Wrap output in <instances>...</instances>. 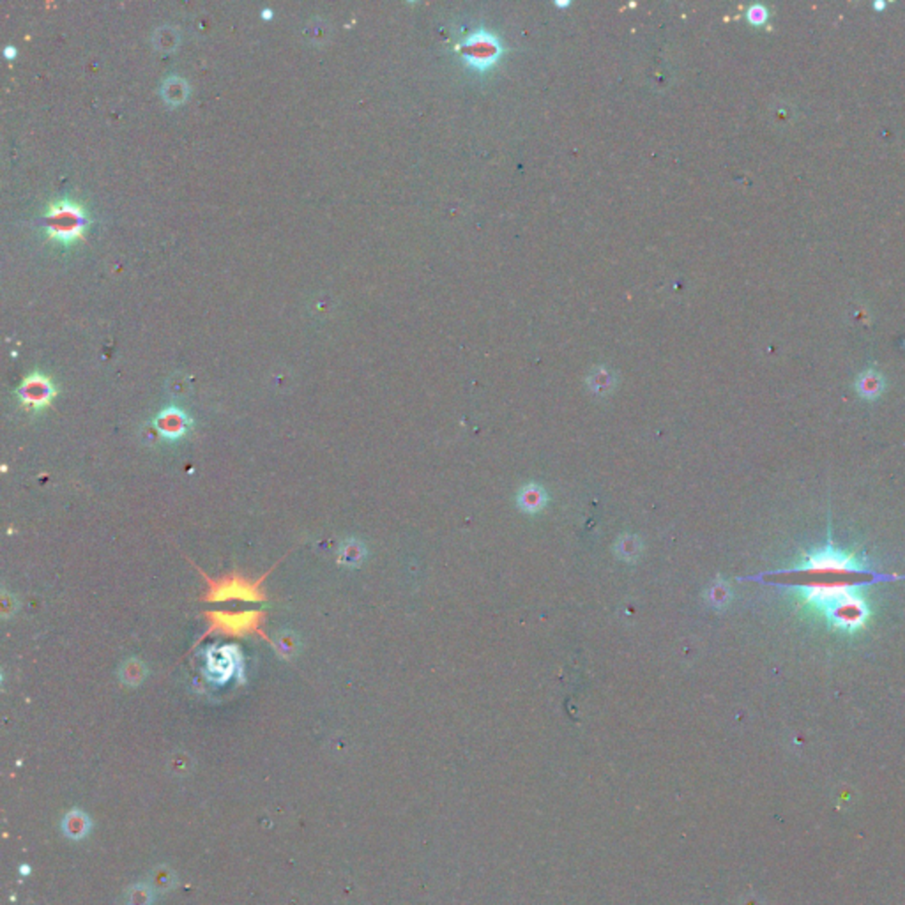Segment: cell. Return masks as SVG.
Here are the masks:
<instances>
[{
	"label": "cell",
	"instance_id": "obj_1",
	"mask_svg": "<svg viewBox=\"0 0 905 905\" xmlns=\"http://www.w3.org/2000/svg\"><path fill=\"white\" fill-rule=\"evenodd\" d=\"M780 577V585L798 591L803 603L821 612L829 624L843 631H857L866 626L869 605L859 587L877 580H894L897 575H880L869 570L859 559L843 550L826 545L806 554L798 566L771 573Z\"/></svg>",
	"mask_w": 905,
	"mask_h": 905
},
{
	"label": "cell",
	"instance_id": "obj_2",
	"mask_svg": "<svg viewBox=\"0 0 905 905\" xmlns=\"http://www.w3.org/2000/svg\"><path fill=\"white\" fill-rule=\"evenodd\" d=\"M193 564V563H192ZM278 566L274 564L262 577L250 578L243 573H224L221 577H210L202 568L193 564L200 577L206 580V591L202 594L203 603H223V601H244V603H264L267 600V593L264 589V582L269 573Z\"/></svg>",
	"mask_w": 905,
	"mask_h": 905
},
{
	"label": "cell",
	"instance_id": "obj_3",
	"mask_svg": "<svg viewBox=\"0 0 905 905\" xmlns=\"http://www.w3.org/2000/svg\"><path fill=\"white\" fill-rule=\"evenodd\" d=\"M265 612L264 610H207L203 612V619L207 622V629L202 637L193 644L192 649L202 644L210 635H223V637H260L274 649V638L265 633Z\"/></svg>",
	"mask_w": 905,
	"mask_h": 905
},
{
	"label": "cell",
	"instance_id": "obj_4",
	"mask_svg": "<svg viewBox=\"0 0 905 905\" xmlns=\"http://www.w3.org/2000/svg\"><path fill=\"white\" fill-rule=\"evenodd\" d=\"M85 227H87V216L83 209L71 200L53 202L46 213V230L53 239H76L81 237Z\"/></svg>",
	"mask_w": 905,
	"mask_h": 905
},
{
	"label": "cell",
	"instance_id": "obj_5",
	"mask_svg": "<svg viewBox=\"0 0 905 905\" xmlns=\"http://www.w3.org/2000/svg\"><path fill=\"white\" fill-rule=\"evenodd\" d=\"M462 48H464L465 62L471 67H476V69L481 71L488 69L492 64L497 62V59L501 55V44H499L497 37L483 29L471 34L462 43Z\"/></svg>",
	"mask_w": 905,
	"mask_h": 905
},
{
	"label": "cell",
	"instance_id": "obj_6",
	"mask_svg": "<svg viewBox=\"0 0 905 905\" xmlns=\"http://www.w3.org/2000/svg\"><path fill=\"white\" fill-rule=\"evenodd\" d=\"M55 393L52 380L43 373H32L18 387V398L27 410H41L48 407Z\"/></svg>",
	"mask_w": 905,
	"mask_h": 905
},
{
	"label": "cell",
	"instance_id": "obj_7",
	"mask_svg": "<svg viewBox=\"0 0 905 905\" xmlns=\"http://www.w3.org/2000/svg\"><path fill=\"white\" fill-rule=\"evenodd\" d=\"M192 417L177 407H168V409L161 410L154 420L156 434L170 442H175L185 437L192 430Z\"/></svg>",
	"mask_w": 905,
	"mask_h": 905
},
{
	"label": "cell",
	"instance_id": "obj_8",
	"mask_svg": "<svg viewBox=\"0 0 905 905\" xmlns=\"http://www.w3.org/2000/svg\"><path fill=\"white\" fill-rule=\"evenodd\" d=\"M884 386V377L880 375L879 372L876 370H866V372L859 373V377L856 379V391L857 394L862 398H866V400H876L883 394Z\"/></svg>",
	"mask_w": 905,
	"mask_h": 905
},
{
	"label": "cell",
	"instance_id": "obj_9",
	"mask_svg": "<svg viewBox=\"0 0 905 905\" xmlns=\"http://www.w3.org/2000/svg\"><path fill=\"white\" fill-rule=\"evenodd\" d=\"M88 828H90V821H88L85 813L78 812V810H73L71 813H67L62 821V831L73 840L83 838L88 833Z\"/></svg>",
	"mask_w": 905,
	"mask_h": 905
},
{
	"label": "cell",
	"instance_id": "obj_10",
	"mask_svg": "<svg viewBox=\"0 0 905 905\" xmlns=\"http://www.w3.org/2000/svg\"><path fill=\"white\" fill-rule=\"evenodd\" d=\"M518 504L523 511L536 513L545 506V493L539 486H525L518 495Z\"/></svg>",
	"mask_w": 905,
	"mask_h": 905
},
{
	"label": "cell",
	"instance_id": "obj_11",
	"mask_svg": "<svg viewBox=\"0 0 905 905\" xmlns=\"http://www.w3.org/2000/svg\"><path fill=\"white\" fill-rule=\"evenodd\" d=\"M149 883H151V887L154 891H159V893H166V891L173 890L175 887V876H173L172 870L168 866L161 865L158 869L152 870L151 877H149Z\"/></svg>",
	"mask_w": 905,
	"mask_h": 905
},
{
	"label": "cell",
	"instance_id": "obj_12",
	"mask_svg": "<svg viewBox=\"0 0 905 905\" xmlns=\"http://www.w3.org/2000/svg\"><path fill=\"white\" fill-rule=\"evenodd\" d=\"M121 676H122V679H124V683H128V685H131V686H137V685H140L142 681H144V677L147 676V672H145L144 663L137 662V659H131V662L126 663V666H124V670L121 672Z\"/></svg>",
	"mask_w": 905,
	"mask_h": 905
},
{
	"label": "cell",
	"instance_id": "obj_13",
	"mask_svg": "<svg viewBox=\"0 0 905 905\" xmlns=\"http://www.w3.org/2000/svg\"><path fill=\"white\" fill-rule=\"evenodd\" d=\"M274 651L285 659H290L297 652V641L292 633H285L274 641Z\"/></svg>",
	"mask_w": 905,
	"mask_h": 905
},
{
	"label": "cell",
	"instance_id": "obj_14",
	"mask_svg": "<svg viewBox=\"0 0 905 905\" xmlns=\"http://www.w3.org/2000/svg\"><path fill=\"white\" fill-rule=\"evenodd\" d=\"M152 887L147 884H137L128 893V905H151Z\"/></svg>",
	"mask_w": 905,
	"mask_h": 905
},
{
	"label": "cell",
	"instance_id": "obj_15",
	"mask_svg": "<svg viewBox=\"0 0 905 905\" xmlns=\"http://www.w3.org/2000/svg\"><path fill=\"white\" fill-rule=\"evenodd\" d=\"M361 561H363V547L359 543L352 541V543H345L342 547V550H340V563L356 566Z\"/></svg>",
	"mask_w": 905,
	"mask_h": 905
},
{
	"label": "cell",
	"instance_id": "obj_16",
	"mask_svg": "<svg viewBox=\"0 0 905 905\" xmlns=\"http://www.w3.org/2000/svg\"><path fill=\"white\" fill-rule=\"evenodd\" d=\"M641 549H642L641 543H638L635 536H624L617 543V554L626 561L637 557L638 554H641Z\"/></svg>",
	"mask_w": 905,
	"mask_h": 905
},
{
	"label": "cell",
	"instance_id": "obj_17",
	"mask_svg": "<svg viewBox=\"0 0 905 905\" xmlns=\"http://www.w3.org/2000/svg\"><path fill=\"white\" fill-rule=\"evenodd\" d=\"M746 18H748V22L753 23V25H762V23L767 22V18H769L767 8H765V6H762V4L750 6V9L746 11Z\"/></svg>",
	"mask_w": 905,
	"mask_h": 905
},
{
	"label": "cell",
	"instance_id": "obj_18",
	"mask_svg": "<svg viewBox=\"0 0 905 905\" xmlns=\"http://www.w3.org/2000/svg\"><path fill=\"white\" fill-rule=\"evenodd\" d=\"M729 600V589H727V585H714L713 589H711V601L714 605H721L727 603Z\"/></svg>",
	"mask_w": 905,
	"mask_h": 905
},
{
	"label": "cell",
	"instance_id": "obj_19",
	"mask_svg": "<svg viewBox=\"0 0 905 905\" xmlns=\"http://www.w3.org/2000/svg\"><path fill=\"white\" fill-rule=\"evenodd\" d=\"M873 8H876V9H879V11H880V9H884V8H886V4H884V2H876V4H873Z\"/></svg>",
	"mask_w": 905,
	"mask_h": 905
}]
</instances>
